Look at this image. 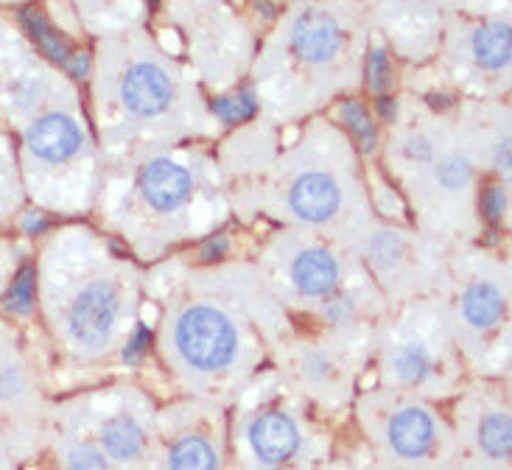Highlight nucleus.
Masks as SVG:
<instances>
[{
  "label": "nucleus",
  "mask_w": 512,
  "mask_h": 470,
  "mask_svg": "<svg viewBox=\"0 0 512 470\" xmlns=\"http://www.w3.org/2000/svg\"><path fill=\"white\" fill-rule=\"evenodd\" d=\"M510 378H468L451 398L457 470H512Z\"/></svg>",
  "instance_id": "13"
},
{
  "label": "nucleus",
  "mask_w": 512,
  "mask_h": 470,
  "mask_svg": "<svg viewBox=\"0 0 512 470\" xmlns=\"http://www.w3.org/2000/svg\"><path fill=\"white\" fill-rule=\"evenodd\" d=\"M291 317L255 261L188 269L168 283L154 328V350L180 395L224 406L272 367Z\"/></svg>",
  "instance_id": "1"
},
{
  "label": "nucleus",
  "mask_w": 512,
  "mask_h": 470,
  "mask_svg": "<svg viewBox=\"0 0 512 470\" xmlns=\"http://www.w3.org/2000/svg\"><path fill=\"white\" fill-rule=\"evenodd\" d=\"M0 470H14L12 462L6 459V454H3V451H0Z\"/></svg>",
  "instance_id": "26"
},
{
  "label": "nucleus",
  "mask_w": 512,
  "mask_h": 470,
  "mask_svg": "<svg viewBox=\"0 0 512 470\" xmlns=\"http://www.w3.org/2000/svg\"><path fill=\"white\" fill-rule=\"evenodd\" d=\"M378 387L409 392L445 403L471 378L437 294L392 303L373 331V359Z\"/></svg>",
  "instance_id": "7"
},
{
  "label": "nucleus",
  "mask_w": 512,
  "mask_h": 470,
  "mask_svg": "<svg viewBox=\"0 0 512 470\" xmlns=\"http://www.w3.org/2000/svg\"><path fill=\"white\" fill-rule=\"evenodd\" d=\"M23 26L28 28V34L37 40V45H40L42 51L51 56L54 62H59V65H68L70 54H68V48H65V42L56 37L51 23H48L40 12L26 9V12H23Z\"/></svg>",
  "instance_id": "19"
},
{
  "label": "nucleus",
  "mask_w": 512,
  "mask_h": 470,
  "mask_svg": "<svg viewBox=\"0 0 512 470\" xmlns=\"http://www.w3.org/2000/svg\"><path fill=\"white\" fill-rule=\"evenodd\" d=\"M468 51L476 68L487 73H504L510 68L512 37L510 23L507 20H487L482 26H476L468 37Z\"/></svg>",
  "instance_id": "18"
},
{
  "label": "nucleus",
  "mask_w": 512,
  "mask_h": 470,
  "mask_svg": "<svg viewBox=\"0 0 512 470\" xmlns=\"http://www.w3.org/2000/svg\"><path fill=\"white\" fill-rule=\"evenodd\" d=\"M350 417L389 470H457V440L440 403L373 384L356 395Z\"/></svg>",
  "instance_id": "9"
},
{
  "label": "nucleus",
  "mask_w": 512,
  "mask_h": 470,
  "mask_svg": "<svg viewBox=\"0 0 512 470\" xmlns=\"http://www.w3.org/2000/svg\"><path fill=\"white\" fill-rule=\"evenodd\" d=\"M451 247L454 244L437 235L387 224L378 216L353 244L367 275L373 277L389 305L437 294L445 280Z\"/></svg>",
  "instance_id": "11"
},
{
  "label": "nucleus",
  "mask_w": 512,
  "mask_h": 470,
  "mask_svg": "<svg viewBox=\"0 0 512 470\" xmlns=\"http://www.w3.org/2000/svg\"><path fill=\"white\" fill-rule=\"evenodd\" d=\"M23 227H26V233H40L42 227H45V219H40V216H28L26 222H23Z\"/></svg>",
  "instance_id": "25"
},
{
  "label": "nucleus",
  "mask_w": 512,
  "mask_h": 470,
  "mask_svg": "<svg viewBox=\"0 0 512 470\" xmlns=\"http://www.w3.org/2000/svg\"><path fill=\"white\" fill-rule=\"evenodd\" d=\"M392 79V68H389V56L384 45H375L367 59V82L373 90H384Z\"/></svg>",
  "instance_id": "24"
},
{
  "label": "nucleus",
  "mask_w": 512,
  "mask_h": 470,
  "mask_svg": "<svg viewBox=\"0 0 512 470\" xmlns=\"http://www.w3.org/2000/svg\"><path fill=\"white\" fill-rule=\"evenodd\" d=\"M289 48L305 68H333L339 62V56L345 54L347 31L333 12L303 9L291 20Z\"/></svg>",
  "instance_id": "16"
},
{
  "label": "nucleus",
  "mask_w": 512,
  "mask_h": 470,
  "mask_svg": "<svg viewBox=\"0 0 512 470\" xmlns=\"http://www.w3.org/2000/svg\"><path fill=\"white\" fill-rule=\"evenodd\" d=\"M403 191L417 216V230L448 244H473L482 230L476 194V160L462 146H443L434 132L409 129L395 143Z\"/></svg>",
  "instance_id": "8"
},
{
  "label": "nucleus",
  "mask_w": 512,
  "mask_h": 470,
  "mask_svg": "<svg viewBox=\"0 0 512 470\" xmlns=\"http://www.w3.org/2000/svg\"><path fill=\"white\" fill-rule=\"evenodd\" d=\"M375 328H319L291 325L280 339L272 367L275 373L314 403L325 415H345L361 389V375L370 370Z\"/></svg>",
  "instance_id": "10"
},
{
  "label": "nucleus",
  "mask_w": 512,
  "mask_h": 470,
  "mask_svg": "<svg viewBox=\"0 0 512 470\" xmlns=\"http://www.w3.org/2000/svg\"><path fill=\"white\" fill-rule=\"evenodd\" d=\"M157 401L126 378L79 389L48 415L54 470H146Z\"/></svg>",
  "instance_id": "3"
},
{
  "label": "nucleus",
  "mask_w": 512,
  "mask_h": 470,
  "mask_svg": "<svg viewBox=\"0 0 512 470\" xmlns=\"http://www.w3.org/2000/svg\"><path fill=\"white\" fill-rule=\"evenodd\" d=\"M82 258H70L48 303L59 353L84 373H110L138 353L146 275L101 238L79 233Z\"/></svg>",
  "instance_id": "2"
},
{
  "label": "nucleus",
  "mask_w": 512,
  "mask_h": 470,
  "mask_svg": "<svg viewBox=\"0 0 512 470\" xmlns=\"http://www.w3.org/2000/svg\"><path fill=\"white\" fill-rule=\"evenodd\" d=\"M31 303H34V269L23 266L6 291V308L14 314H28Z\"/></svg>",
  "instance_id": "22"
},
{
  "label": "nucleus",
  "mask_w": 512,
  "mask_h": 470,
  "mask_svg": "<svg viewBox=\"0 0 512 470\" xmlns=\"http://www.w3.org/2000/svg\"><path fill=\"white\" fill-rule=\"evenodd\" d=\"M177 98V82L157 59H135L129 62L118 79V104L121 110L138 121L152 124L166 118Z\"/></svg>",
  "instance_id": "14"
},
{
  "label": "nucleus",
  "mask_w": 512,
  "mask_h": 470,
  "mask_svg": "<svg viewBox=\"0 0 512 470\" xmlns=\"http://www.w3.org/2000/svg\"><path fill=\"white\" fill-rule=\"evenodd\" d=\"M146 470H230L227 406L196 395L157 406Z\"/></svg>",
  "instance_id": "12"
},
{
  "label": "nucleus",
  "mask_w": 512,
  "mask_h": 470,
  "mask_svg": "<svg viewBox=\"0 0 512 470\" xmlns=\"http://www.w3.org/2000/svg\"><path fill=\"white\" fill-rule=\"evenodd\" d=\"M437 297L471 378H510V263L473 244H454Z\"/></svg>",
  "instance_id": "6"
},
{
  "label": "nucleus",
  "mask_w": 512,
  "mask_h": 470,
  "mask_svg": "<svg viewBox=\"0 0 512 470\" xmlns=\"http://www.w3.org/2000/svg\"><path fill=\"white\" fill-rule=\"evenodd\" d=\"M104 224L143 261H157L182 241H194L222 222L219 191L199 171L168 154L146 157L124 191H110Z\"/></svg>",
  "instance_id": "4"
},
{
  "label": "nucleus",
  "mask_w": 512,
  "mask_h": 470,
  "mask_svg": "<svg viewBox=\"0 0 512 470\" xmlns=\"http://www.w3.org/2000/svg\"><path fill=\"white\" fill-rule=\"evenodd\" d=\"M42 398L31 361L12 345H0V417L14 429L28 426L34 437L42 431Z\"/></svg>",
  "instance_id": "15"
},
{
  "label": "nucleus",
  "mask_w": 512,
  "mask_h": 470,
  "mask_svg": "<svg viewBox=\"0 0 512 470\" xmlns=\"http://www.w3.org/2000/svg\"><path fill=\"white\" fill-rule=\"evenodd\" d=\"M345 121L350 126V132L356 135L359 140L361 152H373L375 149V126H373V118H370V112L361 107L359 101H347L345 104Z\"/></svg>",
  "instance_id": "21"
},
{
  "label": "nucleus",
  "mask_w": 512,
  "mask_h": 470,
  "mask_svg": "<svg viewBox=\"0 0 512 470\" xmlns=\"http://www.w3.org/2000/svg\"><path fill=\"white\" fill-rule=\"evenodd\" d=\"M213 110H216V115H219L222 121H244V118H250L252 112H255V98H252V93L216 98V101H213Z\"/></svg>",
  "instance_id": "23"
},
{
  "label": "nucleus",
  "mask_w": 512,
  "mask_h": 470,
  "mask_svg": "<svg viewBox=\"0 0 512 470\" xmlns=\"http://www.w3.org/2000/svg\"><path fill=\"white\" fill-rule=\"evenodd\" d=\"M149 3H152V6H154V3H157V0H149Z\"/></svg>",
  "instance_id": "27"
},
{
  "label": "nucleus",
  "mask_w": 512,
  "mask_h": 470,
  "mask_svg": "<svg viewBox=\"0 0 512 470\" xmlns=\"http://www.w3.org/2000/svg\"><path fill=\"white\" fill-rule=\"evenodd\" d=\"M230 470H325L339 440L319 412L266 367L227 406Z\"/></svg>",
  "instance_id": "5"
},
{
  "label": "nucleus",
  "mask_w": 512,
  "mask_h": 470,
  "mask_svg": "<svg viewBox=\"0 0 512 470\" xmlns=\"http://www.w3.org/2000/svg\"><path fill=\"white\" fill-rule=\"evenodd\" d=\"M325 470H389L384 462H378V459L367 451V445L356 443L350 445V448H336V454H333L331 465Z\"/></svg>",
  "instance_id": "20"
},
{
  "label": "nucleus",
  "mask_w": 512,
  "mask_h": 470,
  "mask_svg": "<svg viewBox=\"0 0 512 470\" xmlns=\"http://www.w3.org/2000/svg\"><path fill=\"white\" fill-rule=\"evenodd\" d=\"M26 146L40 163L51 168H62L79 160L87 140H84L82 124L73 115L48 112V115H42L28 126Z\"/></svg>",
  "instance_id": "17"
}]
</instances>
